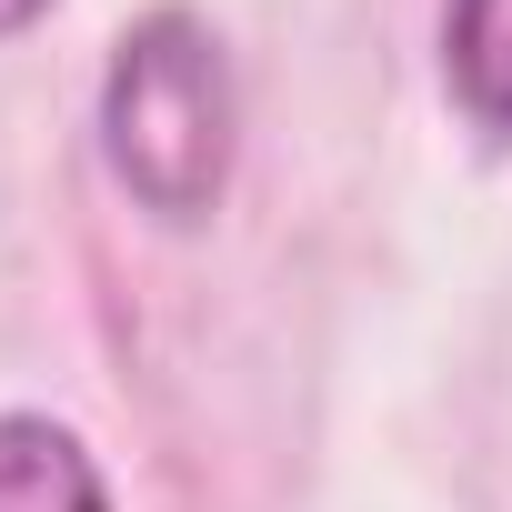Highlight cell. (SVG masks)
Here are the masks:
<instances>
[{"label":"cell","mask_w":512,"mask_h":512,"mask_svg":"<svg viewBox=\"0 0 512 512\" xmlns=\"http://www.w3.org/2000/svg\"><path fill=\"white\" fill-rule=\"evenodd\" d=\"M231 151H241V91H231V51L201 11L161 0L111 41L101 71V161L131 191V211H151L161 231H191L221 211L231 191Z\"/></svg>","instance_id":"cell-1"},{"label":"cell","mask_w":512,"mask_h":512,"mask_svg":"<svg viewBox=\"0 0 512 512\" xmlns=\"http://www.w3.org/2000/svg\"><path fill=\"white\" fill-rule=\"evenodd\" d=\"M0 512H111V482L71 422L0 412Z\"/></svg>","instance_id":"cell-2"},{"label":"cell","mask_w":512,"mask_h":512,"mask_svg":"<svg viewBox=\"0 0 512 512\" xmlns=\"http://www.w3.org/2000/svg\"><path fill=\"white\" fill-rule=\"evenodd\" d=\"M442 91L482 141H512V0H442Z\"/></svg>","instance_id":"cell-3"},{"label":"cell","mask_w":512,"mask_h":512,"mask_svg":"<svg viewBox=\"0 0 512 512\" xmlns=\"http://www.w3.org/2000/svg\"><path fill=\"white\" fill-rule=\"evenodd\" d=\"M41 11H51V0H0V41H21V31H31Z\"/></svg>","instance_id":"cell-4"}]
</instances>
